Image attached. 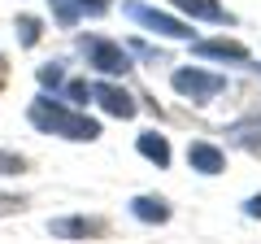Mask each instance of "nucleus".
<instances>
[{
	"instance_id": "obj_12",
	"label": "nucleus",
	"mask_w": 261,
	"mask_h": 244,
	"mask_svg": "<svg viewBox=\"0 0 261 244\" xmlns=\"http://www.w3.org/2000/svg\"><path fill=\"white\" fill-rule=\"evenodd\" d=\"M53 5V22L61 31H74L79 22H83V9H79V0H48Z\"/></svg>"
},
{
	"instance_id": "obj_17",
	"label": "nucleus",
	"mask_w": 261,
	"mask_h": 244,
	"mask_svg": "<svg viewBox=\"0 0 261 244\" xmlns=\"http://www.w3.org/2000/svg\"><path fill=\"white\" fill-rule=\"evenodd\" d=\"M261 135V113H248V118H240V122H231V127H226V140H231V135Z\"/></svg>"
},
{
	"instance_id": "obj_8",
	"label": "nucleus",
	"mask_w": 261,
	"mask_h": 244,
	"mask_svg": "<svg viewBox=\"0 0 261 244\" xmlns=\"http://www.w3.org/2000/svg\"><path fill=\"white\" fill-rule=\"evenodd\" d=\"M187 166H192L196 175L214 179V175L226 170V153L218 149V144H209V140H192V144H187Z\"/></svg>"
},
{
	"instance_id": "obj_23",
	"label": "nucleus",
	"mask_w": 261,
	"mask_h": 244,
	"mask_svg": "<svg viewBox=\"0 0 261 244\" xmlns=\"http://www.w3.org/2000/svg\"><path fill=\"white\" fill-rule=\"evenodd\" d=\"M5 83H9V61H5V53H0V92H5Z\"/></svg>"
},
{
	"instance_id": "obj_9",
	"label": "nucleus",
	"mask_w": 261,
	"mask_h": 244,
	"mask_svg": "<svg viewBox=\"0 0 261 244\" xmlns=\"http://www.w3.org/2000/svg\"><path fill=\"white\" fill-rule=\"evenodd\" d=\"M178 13H187L192 22H214V27H231L235 13L226 9L222 0H170Z\"/></svg>"
},
{
	"instance_id": "obj_15",
	"label": "nucleus",
	"mask_w": 261,
	"mask_h": 244,
	"mask_svg": "<svg viewBox=\"0 0 261 244\" xmlns=\"http://www.w3.org/2000/svg\"><path fill=\"white\" fill-rule=\"evenodd\" d=\"M35 75H39V87H44V92H48V87L57 92V87L65 83V61H44V66H39Z\"/></svg>"
},
{
	"instance_id": "obj_21",
	"label": "nucleus",
	"mask_w": 261,
	"mask_h": 244,
	"mask_svg": "<svg viewBox=\"0 0 261 244\" xmlns=\"http://www.w3.org/2000/svg\"><path fill=\"white\" fill-rule=\"evenodd\" d=\"M130 48H135V53H140V57H148V61H161V66H166V57H161L157 48H148V44H140V39H135V44H130Z\"/></svg>"
},
{
	"instance_id": "obj_18",
	"label": "nucleus",
	"mask_w": 261,
	"mask_h": 244,
	"mask_svg": "<svg viewBox=\"0 0 261 244\" xmlns=\"http://www.w3.org/2000/svg\"><path fill=\"white\" fill-rule=\"evenodd\" d=\"M79 9H83V18H105L113 9V0H79Z\"/></svg>"
},
{
	"instance_id": "obj_4",
	"label": "nucleus",
	"mask_w": 261,
	"mask_h": 244,
	"mask_svg": "<svg viewBox=\"0 0 261 244\" xmlns=\"http://www.w3.org/2000/svg\"><path fill=\"white\" fill-rule=\"evenodd\" d=\"M122 13H126V18L135 22V27L152 31V35H161V39H192V22L174 18V13H161V9H152V5L126 0V5H122Z\"/></svg>"
},
{
	"instance_id": "obj_13",
	"label": "nucleus",
	"mask_w": 261,
	"mask_h": 244,
	"mask_svg": "<svg viewBox=\"0 0 261 244\" xmlns=\"http://www.w3.org/2000/svg\"><path fill=\"white\" fill-rule=\"evenodd\" d=\"M13 31H18V44H22V48H35L39 35H44V22L31 18V13H22V18L13 22Z\"/></svg>"
},
{
	"instance_id": "obj_14",
	"label": "nucleus",
	"mask_w": 261,
	"mask_h": 244,
	"mask_svg": "<svg viewBox=\"0 0 261 244\" xmlns=\"http://www.w3.org/2000/svg\"><path fill=\"white\" fill-rule=\"evenodd\" d=\"M61 101H70L74 109H83V105L92 101V83H87V79H70V83H61Z\"/></svg>"
},
{
	"instance_id": "obj_20",
	"label": "nucleus",
	"mask_w": 261,
	"mask_h": 244,
	"mask_svg": "<svg viewBox=\"0 0 261 244\" xmlns=\"http://www.w3.org/2000/svg\"><path fill=\"white\" fill-rule=\"evenodd\" d=\"M22 209H27L22 197H0V214H22Z\"/></svg>"
},
{
	"instance_id": "obj_16",
	"label": "nucleus",
	"mask_w": 261,
	"mask_h": 244,
	"mask_svg": "<svg viewBox=\"0 0 261 244\" xmlns=\"http://www.w3.org/2000/svg\"><path fill=\"white\" fill-rule=\"evenodd\" d=\"M22 170H27V157H22V153H9V149H0V175H22Z\"/></svg>"
},
{
	"instance_id": "obj_1",
	"label": "nucleus",
	"mask_w": 261,
	"mask_h": 244,
	"mask_svg": "<svg viewBox=\"0 0 261 244\" xmlns=\"http://www.w3.org/2000/svg\"><path fill=\"white\" fill-rule=\"evenodd\" d=\"M27 122L35 127L39 135H57V140H70V144H92L100 140V122L87 118L83 109H74V105H61V96H35V101L27 105Z\"/></svg>"
},
{
	"instance_id": "obj_6",
	"label": "nucleus",
	"mask_w": 261,
	"mask_h": 244,
	"mask_svg": "<svg viewBox=\"0 0 261 244\" xmlns=\"http://www.w3.org/2000/svg\"><path fill=\"white\" fill-rule=\"evenodd\" d=\"M92 101L100 105V109L109 113V118H122V122H130L135 113H140V105H135V96H130L126 87L109 83V79H105V83H92Z\"/></svg>"
},
{
	"instance_id": "obj_7",
	"label": "nucleus",
	"mask_w": 261,
	"mask_h": 244,
	"mask_svg": "<svg viewBox=\"0 0 261 244\" xmlns=\"http://www.w3.org/2000/svg\"><path fill=\"white\" fill-rule=\"evenodd\" d=\"M192 53L205 61H231V66H248V48L240 39H192Z\"/></svg>"
},
{
	"instance_id": "obj_24",
	"label": "nucleus",
	"mask_w": 261,
	"mask_h": 244,
	"mask_svg": "<svg viewBox=\"0 0 261 244\" xmlns=\"http://www.w3.org/2000/svg\"><path fill=\"white\" fill-rule=\"evenodd\" d=\"M252 75H257V79H261V66H252Z\"/></svg>"
},
{
	"instance_id": "obj_10",
	"label": "nucleus",
	"mask_w": 261,
	"mask_h": 244,
	"mask_svg": "<svg viewBox=\"0 0 261 244\" xmlns=\"http://www.w3.org/2000/svg\"><path fill=\"white\" fill-rule=\"evenodd\" d=\"M170 201L166 197H152V192H144V197H130V218H140V223H148V227H161V223H170Z\"/></svg>"
},
{
	"instance_id": "obj_2",
	"label": "nucleus",
	"mask_w": 261,
	"mask_h": 244,
	"mask_svg": "<svg viewBox=\"0 0 261 244\" xmlns=\"http://www.w3.org/2000/svg\"><path fill=\"white\" fill-rule=\"evenodd\" d=\"M79 53L87 57V66L105 79H126L135 70L130 61V48H122L118 39H105V35H79Z\"/></svg>"
},
{
	"instance_id": "obj_5",
	"label": "nucleus",
	"mask_w": 261,
	"mask_h": 244,
	"mask_svg": "<svg viewBox=\"0 0 261 244\" xmlns=\"http://www.w3.org/2000/svg\"><path fill=\"white\" fill-rule=\"evenodd\" d=\"M48 235L53 240H100L109 235V223L105 218H87V214H65L48 223Z\"/></svg>"
},
{
	"instance_id": "obj_19",
	"label": "nucleus",
	"mask_w": 261,
	"mask_h": 244,
	"mask_svg": "<svg viewBox=\"0 0 261 244\" xmlns=\"http://www.w3.org/2000/svg\"><path fill=\"white\" fill-rule=\"evenodd\" d=\"M231 140L240 144L244 153H252V157H261V135H252V131H248V135H231Z\"/></svg>"
},
{
	"instance_id": "obj_3",
	"label": "nucleus",
	"mask_w": 261,
	"mask_h": 244,
	"mask_svg": "<svg viewBox=\"0 0 261 244\" xmlns=\"http://www.w3.org/2000/svg\"><path fill=\"white\" fill-rule=\"evenodd\" d=\"M170 87L178 96H187L192 105H209L226 92V75H214V70H200V66H183L170 75Z\"/></svg>"
},
{
	"instance_id": "obj_22",
	"label": "nucleus",
	"mask_w": 261,
	"mask_h": 244,
	"mask_svg": "<svg viewBox=\"0 0 261 244\" xmlns=\"http://www.w3.org/2000/svg\"><path fill=\"white\" fill-rule=\"evenodd\" d=\"M244 214H248V218H261V192H257V197H248V201H244Z\"/></svg>"
},
{
	"instance_id": "obj_11",
	"label": "nucleus",
	"mask_w": 261,
	"mask_h": 244,
	"mask_svg": "<svg viewBox=\"0 0 261 244\" xmlns=\"http://www.w3.org/2000/svg\"><path fill=\"white\" fill-rule=\"evenodd\" d=\"M135 149H140V157H144V161H152L157 170H170V157H174V153H170V140H166V135L144 131L140 140H135Z\"/></svg>"
}]
</instances>
